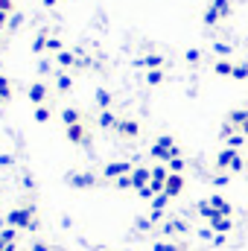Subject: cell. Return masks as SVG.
I'll use <instances>...</instances> for the list:
<instances>
[{
    "mask_svg": "<svg viewBox=\"0 0 248 251\" xmlns=\"http://www.w3.org/2000/svg\"><path fill=\"white\" fill-rule=\"evenodd\" d=\"M32 216H35V204H24V207H15V210L6 213V225L15 228V231H21V228L35 231L38 228V219H32Z\"/></svg>",
    "mask_w": 248,
    "mask_h": 251,
    "instance_id": "cell-1",
    "label": "cell"
},
{
    "mask_svg": "<svg viewBox=\"0 0 248 251\" xmlns=\"http://www.w3.org/2000/svg\"><path fill=\"white\" fill-rule=\"evenodd\" d=\"M216 170H228L231 176H237V173H243L248 170V161L237 152V149H219V155H216Z\"/></svg>",
    "mask_w": 248,
    "mask_h": 251,
    "instance_id": "cell-2",
    "label": "cell"
},
{
    "mask_svg": "<svg viewBox=\"0 0 248 251\" xmlns=\"http://www.w3.org/2000/svg\"><path fill=\"white\" fill-rule=\"evenodd\" d=\"M99 178H102V176L85 170V173H70V176H67V184H70L73 190H94L97 184H99Z\"/></svg>",
    "mask_w": 248,
    "mask_h": 251,
    "instance_id": "cell-3",
    "label": "cell"
},
{
    "mask_svg": "<svg viewBox=\"0 0 248 251\" xmlns=\"http://www.w3.org/2000/svg\"><path fill=\"white\" fill-rule=\"evenodd\" d=\"M131 170H134V164H131V161H111V164H105V167H102V173H99V176H102L105 181H117L120 176H131Z\"/></svg>",
    "mask_w": 248,
    "mask_h": 251,
    "instance_id": "cell-4",
    "label": "cell"
},
{
    "mask_svg": "<svg viewBox=\"0 0 248 251\" xmlns=\"http://www.w3.org/2000/svg\"><path fill=\"white\" fill-rule=\"evenodd\" d=\"M64 137H67L70 143H76V146H91V131H88L85 123L67 126V128H64Z\"/></svg>",
    "mask_w": 248,
    "mask_h": 251,
    "instance_id": "cell-5",
    "label": "cell"
},
{
    "mask_svg": "<svg viewBox=\"0 0 248 251\" xmlns=\"http://www.w3.org/2000/svg\"><path fill=\"white\" fill-rule=\"evenodd\" d=\"M26 97H29V102H32V105H47L50 88H47L44 82H32V85L26 88Z\"/></svg>",
    "mask_w": 248,
    "mask_h": 251,
    "instance_id": "cell-6",
    "label": "cell"
},
{
    "mask_svg": "<svg viewBox=\"0 0 248 251\" xmlns=\"http://www.w3.org/2000/svg\"><path fill=\"white\" fill-rule=\"evenodd\" d=\"M120 137H125V140H134L137 134H140V123L134 120V117H120V123H117V128H114Z\"/></svg>",
    "mask_w": 248,
    "mask_h": 251,
    "instance_id": "cell-7",
    "label": "cell"
},
{
    "mask_svg": "<svg viewBox=\"0 0 248 251\" xmlns=\"http://www.w3.org/2000/svg\"><path fill=\"white\" fill-rule=\"evenodd\" d=\"M184 176H178V173H170V178L164 181V193L170 196V199H175V196H181L184 193Z\"/></svg>",
    "mask_w": 248,
    "mask_h": 251,
    "instance_id": "cell-8",
    "label": "cell"
},
{
    "mask_svg": "<svg viewBox=\"0 0 248 251\" xmlns=\"http://www.w3.org/2000/svg\"><path fill=\"white\" fill-rule=\"evenodd\" d=\"M149 181H152V167H134L131 170V187L134 190L146 187Z\"/></svg>",
    "mask_w": 248,
    "mask_h": 251,
    "instance_id": "cell-9",
    "label": "cell"
},
{
    "mask_svg": "<svg viewBox=\"0 0 248 251\" xmlns=\"http://www.w3.org/2000/svg\"><path fill=\"white\" fill-rule=\"evenodd\" d=\"M207 201L213 204V210H216L219 216H231V213H234V207H231V201H228L225 196H219V193H213V196H210Z\"/></svg>",
    "mask_w": 248,
    "mask_h": 251,
    "instance_id": "cell-10",
    "label": "cell"
},
{
    "mask_svg": "<svg viewBox=\"0 0 248 251\" xmlns=\"http://www.w3.org/2000/svg\"><path fill=\"white\" fill-rule=\"evenodd\" d=\"M161 234H167V237H175V234H187V222H184V219H167V222L161 225Z\"/></svg>",
    "mask_w": 248,
    "mask_h": 251,
    "instance_id": "cell-11",
    "label": "cell"
},
{
    "mask_svg": "<svg viewBox=\"0 0 248 251\" xmlns=\"http://www.w3.org/2000/svg\"><path fill=\"white\" fill-rule=\"evenodd\" d=\"M164 64H167V59H164L161 53H149V56L137 59V67H146V70H161Z\"/></svg>",
    "mask_w": 248,
    "mask_h": 251,
    "instance_id": "cell-12",
    "label": "cell"
},
{
    "mask_svg": "<svg viewBox=\"0 0 248 251\" xmlns=\"http://www.w3.org/2000/svg\"><path fill=\"white\" fill-rule=\"evenodd\" d=\"M210 228H213V234H231L234 231V222H231V216H213L210 219Z\"/></svg>",
    "mask_w": 248,
    "mask_h": 251,
    "instance_id": "cell-13",
    "label": "cell"
},
{
    "mask_svg": "<svg viewBox=\"0 0 248 251\" xmlns=\"http://www.w3.org/2000/svg\"><path fill=\"white\" fill-rule=\"evenodd\" d=\"M56 64H59V70H70V67H76L79 62V53H73V50H62L59 56H53Z\"/></svg>",
    "mask_w": 248,
    "mask_h": 251,
    "instance_id": "cell-14",
    "label": "cell"
},
{
    "mask_svg": "<svg viewBox=\"0 0 248 251\" xmlns=\"http://www.w3.org/2000/svg\"><path fill=\"white\" fill-rule=\"evenodd\" d=\"M47 41H50V29H38L35 38H32V53H35V56L47 53Z\"/></svg>",
    "mask_w": 248,
    "mask_h": 251,
    "instance_id": "cell-15",
    "label": "cell"
},
{
    "mask_svg": "<svg viewBox=\"0 0 248 251\" xmlns=\"http://www.w3.org/2000/svg\"><path fill=\"white\" fill-rule=\"evenodd\" d=\"M94 100H97V105H99V111H108V108L114 105V94H111V91H105V88H97V94H94Z\"/></svg>",
    "mask_w": 248,
    "mask_h": 251,
    "instance_id": "cell-16",
    "label": "cell"
},
{
    "mask_svg": "<svg viewBox=\"0 0 248 251\" xmlns=\"http://www.w3.org/2000/svg\"><path fill=\"white\" fill-rule=\"evenodd\" d=\"M62 123H64V128L67 126H76V123H85V117H82V111L79 108H62Z\"/></svg>",
    "mask_w": 248,
    "mask_h": 251,
    "instance_id": "cell-17",
    "label": "cell"
},
{
    "mask_svg": "<svg viewBox=\"0 0 248 251\" xmlns=\"http://www.w3.org/2000/svg\"><path fill=\"white\" fill-rule=\"evenodd\" d=\"M228 123L234 126L237 131H243V126L248 123V108H234V111L228 114Z\"/></svg>",
    "mask_w": 248,
    "mask_h": 251,
    "instance_id": "cell-18",
    "label": "cell"
},
{
    "mask_svg": "<svg viewBox=\"0 0 248 251\" xmlns=\"http://www.w3.org/2000/svg\"><path fill=\"white\" fill-rule=\"evenodd\" d=\"M117 123H120V117L108 108V111H99V117H97V126L99 128H117Z\"/></svg>",
    "mask_w": 248,
    "mask_h": 251,
    "instance_id": "cell-19",
    "label": "cell"
},
{
    "mask_svg": "<svg viewBox=\"0 0 248 251\" xmlns=\"http://www.w3.org/2000/svg\"><path fill=\"white\" fill-rule=\"evenodd\" d=\"M56 88H59V94H67L73 88V76L67 70H56Z\"/></svg>",
    "mask_w": 248,
    "mask_h": 251,
    "instance_id": "cell-20",
    "label": "cell"
},
{
    "mask_svg": "<svg viewBox=\"0 0 248 251\" xmlns=\"http://www.w3.org/2000/svg\"><path fill=\"white\" fill-rule=\"evenodd\" d=\"M213 73L222 76V79H231V73H234V62H231V59H219V62L213 64Z\"/></svg>",
    "mask_w": 248,
    "mask_h": 251,
    "instance_id": "cell-21",
    "label": "cell"
},
{
    "mask_svg": "<svg viewBox=\"0 0 248 251\" xmlns=\"http://www.w3.org/2000/svg\"><path fill=\"white\" fill-rule=\"evenodd\" d=\"M12 100V79L6 73H0V105Z\"/></svg>",
    "mask_w": 248,
    "mask_h": 251,
    "instance_id": "cell-22",
    "label": "cell"
},
{
    "mask_svg": "<svg viewBox=\"0 0 248 251\" xmlns=\"http://www.w3.org/2000/svg\"><path fill=\"white\" fill-rule=\"evenodd\" d=\"M231 6H234V0H210V9H216L222 21L231 15Z\"/></svg>",
    "mask_w": 248,
    "mask_h": 251,
    "instance_id": "cell-23",
    "label": "cell"
},
{
    "mask_svg": "<svg viewBox=\"0 0 248 251\" xmlns=\"http://www.w3.org/2000/svg\"><path fill=\"white\" fill-rule=\"evenodd\" d=\"M164 82H167L164 67H161V70H146V85H164Z\"/></svg>",
    "mask_w": 248,
    "mask_h": 251,
    "instance_id": "cell-24",
    "label": "cell"
},
{
    "mask_svg": "<svg viewBox=\"0 0 248 251\" xmlns=\"http://www.w3.org/2000/svg\"><path fill=\"white\" fill-rule=\"evenodd\" d=\"M196 210H198V216H204V219H207V222H210V219H213V216H219V213H216V210H213V204H210V201H207V199H204V201H198V204H196Z\"/></svg>",
    "mask_w": 248,
    "mask_h": 251,
    "instance_id": "cell-25",
    "label": "cell"
},
{
    "mask_svg": "<svg viewBox=\"0 0 248 251\" xmlns=\"http://www.w3.org/2000/svg\"><path fill=\"white\" fill-rule=\"evenodd\" d=\"M12 243H18V231L15 228H0V246H12Z\"/></svg>",
    "mask_w": 248,
    "mask_h": 251,
    "instance_id": "cell-26",
    "label": "cell"
},
{
    "mask_svg": "<svg viewBox=\"0 0 248 251\" xmlns=\"http://www.w3.org/2000/svg\"><path fill=\"white\" fill-rule=\"evenodd\" d=\"M246 134H243V131H234V134H231V137H228V140H225V143H228V149H237V152H240V149H243V146H246Z\"/></svg>",
    "mask_w": 248,
    "mask_h": 251,
    "instance_id": "cell-27",
    "label": "cell"
},
{
    "mask_svg": "<svg viewBox=\"0 0 248 251\" xmlns=\"http://www.w3.org/2000/svg\"><path fill=\"white\" fill-rule=\"evenodd\" d=\"M231 79L246 82L248 79V62H234V73H231Z\"/></svg>",
    "mask_w": 248,
    "mask_h": 251,
    "instance_id": "cell-28",
    "label": "cell"
},
{
    "mask_svg": "<svg viewBox=\"0 0 248 251\" xmlns=\"http://www.w3.org/2000/svg\"><path fill=\"white\" fill-rule=\"evenodd\" d=\"M219 21H222V18H219V12L207 6V9H204V15H201V24H204V26H216Z\"/></svg>",
    "mask_w": 248,
    "mask_h": 251,
    "instance_id": "cell-29",
    "label": "cell"
},
{
    "mask_svg": "<svg viewBox=\"0 0 248 251\" xmlns=\"http://www.w3.org/2000/svg\"><path fill=\"white\" fill-rule=\"evenodd\" d=\"M50 120H53L50 105H35V123H50Z\"/></svg>",
    "mask_w": 248,
    "mask_h": 251,
    "instance_id": "cell-30",
    "label": "cell"
},
{
    "mask_svg": "<svg viewBox=\"0 0 248 251\" xmlns=\"http://www.w3.org/2000/svg\"><path fill=\"white\" fill-rule=\"evenodd\" d=\"M167 178H170V170H167V164H155V167H152V181H161V184H164Z\"/></svg>",
    "mask_w": 248,
    "mask_h": 251,
    "instance_id": "cell-31",
    "label": "cell"
},
{
    "mask_svg": "<svg viewBox=\"0 0 248 251\" xmlns=\"http://www.w3.org/2000/svg\"><path fill=\"white\" fill-rule=\"evenodd\" d=\"M184 167H187L184 155H181V158H173V161H167V170H170V173H178V176H184Z\"/></svg>",
    "mask_w": 248,
    "mask_h": 251,
    "instance_id": "cell-32",
    "label": "cell"
},
{
    "mask_svg": "<svg viewBox=\"0 0 248 251\" xmlns=\"http://www.w3.org/2000/svg\"><path fill=\"white\" fill-rule=\"evenodd\" d=\"M24 21H26V18H24V12H12V15H9V32L21 29V26H24Z\"/></svg>",
    "mask_w": 248,
    "mask_h": 251,
    "instance_id": "cell-33",
    "label": "cell"
},
{
    "mask_svg": "<svg viewBox=\"0 0 248 251\" xmlns=\"http://www.w3.org/2000/svg\"><path fill=\"white\" fill-rule=\"evenodd\" d=\"M167 204H170V196H167V193H158V196L152 199V210H167Z\"/></svg>",
    "mask_w": 248,
    "mask_h": 251,
    "instance_id": "cell-34",
    "label": "cell"
},
{
    "mask_svg": "<svg viewBox=\"0 0 248 251\" xmlns=\"http://www.w3.org/2000/svg\"><path fill=\"white\" fill-rule=\"evenodd\" d=\"M62 50H64L62 38H56V35H50V41H47V53H53V56H59Z\"/></svg>",
    "mask_w": 248,
    "mask_h": 251,
    "instance_id": "cell-35",
    "label": "cell"
},
{
    "mask_svg": "<svg viewBox=\"0 0 248 251\" xmlns=\"http://www.w3.org/2000/svg\"><path fill=\"white\" fill-rule=\"evenodd\" d=\"M184 62L187 64H198L201 62V50H198V47H190V50L184 53Z\"/></svg>",
    "mask_w": 248,
    "mask_h": 251,
    "instance_id": "cell-36",
    "label": "cell"
},
{
    "mask_svg": "<svg viewBox=\"0 0 248 251\" xmlns=\"http://www.w3.org/2000/svg\"><path fill=\"white\" fill-rule=\"evenodd\" d=\"M155 143H158V146H164V149H175V146H178V143H175V137H173V134H161V137H158V140H155Z\"/></svg>",
    "mask_w": 248,
    "mask_h": 251,
    "instance_id": "cell-37",
    "label": "cell"
},
{
    "mask_svg": "<svg viewBox=\"0 0 248 251\" xmlns=\"http://www.w3.org/2000/svg\"><path fill=\"white\" fill-rule=\"evenodd\" d=\"M114 184V190H134L131 187V176H120L117 181H111Z\"/></svg>",
    "mask_w": 248,
    "mask_h": 251,
    "instance_id": "cell-38",
    "label": "cell"
},
{
    "mask_svg": "<svg viewBox=\"0 0 248 251\" xmlns=\"http://www.w3.org/2000/svg\"><path fill=\"white\" fill-rule=\"evenodd\" d=\"M213 53H216L219 59H228V56H231V47L222 44V41H216V44H213Z\"/></svg>",
    "mask_w": 248,
    "mask_h": 251,
    "instance_id": "cell-39",
    "label": "cell"
},
{
    "mask_svg": "<svg viewBox=\"0 0 248 251\" xmlns=\"http://www.w3.org/2000/svg\"><path fill=\"white\" fill-rule=\"evenodd\" d=\"M0 12H3V15H12V12H18L15 0H0Z\"/></svg>",
    "mask_w": 248,
    "mask_h": 251,
    "instance_id": "cell-40",
    "label": "cell"
},
{
    "mask_svg": "<svg viewBox=\"0 0 248 251\" xmlns=\"http://www.w3.org/2000/svg\"><path fill=\"white\" fill-rule=\"evenodd\" d=\"M152 251H181V249H178V246H173V243H164V240H161V243H155V246H152Z\"/></svg>",
    "mask_w": 248,
    "mask_h": 251,
    "instance_id": "cell-41",
    "label": "cell"
},
{
    "mask_svg": "<svg viewBox=\"0 0 248 251\" xmlns=\"http://www.w3.org/2000/svg\"><path fill=\"white\" fill-rule=\"evenodd\" d=\"M234 131H237V128H234L231 123H222V128H219V137H222V140H228V137H231Z\"/></svg>",
    "mask_w": 248,
    "mask_h": 251,
    "instance_id": "cell-42",
    "label": "cell"
},
{
    "mask_svg": "<svg viewBox=\"0 0 248 251\" xmlns=\"http://www.w3.org/2000/svg\"><path fill=\"white\" fill-rule=\"evenodd\" d=\"M137 231H152V219L149 216H140L137 219Z\"/></svg>",
    "mask_w": 248,
    "mask_h": 251,
    "instance_id": "cell-43",
    "label": "cell"
},
{
    "mask_svg": "<svg viewBox=\"0 0 248 251\" xmlns=\"http://www.w3.org/2000/svg\"><path fill=\"white\" fill-rule=\"evenodd\" d=\"M213 237H216V234H213V228H210V225L198 231V240H207V243H213Z\"/></svg>",
    "mask_w": 248,
    "mask_h": 251,
    "instance_id": "cell-44",
    "label": "cell"
},
{
    "mask_svg": "<svg viewBox=\"0 0 248 251\" xmlns=\"http://www.w3.org/2000/svg\"><path fill=\"white\" fill-rule=\"evenodd\" d=\"M29 251H53V249H50L47 243H41V240H35V243L29 246Z\"/></svg>",
    "mask_w": 248,
    "mask_h": 251,
    "instance_id": "cell-45",
    "label": "cell"
},
{
    "mask_svg": "<svg viewBox=\"0 0 248 251\" xmlns=\"http://www.w3.org/2000/svg\"><path fill=\"white\" fill-rule=\"evenodd\" d=\"M228 181H231V176H225V173H222V176H216V178H213V184H216V187H225V184H228Z\"/></svg>",
    "mask_w": 248,
    "mask_h": 251,
    "instance_id": "cell-46",
    "label": "cell"
},
{
    "mask_svg": "<svg viewBox=\"0 0 248 251\" xmlns=\"http://www.w3.org/2000/svg\"><path fill=\"white\" fill-rule=\"evenodd\" d=\"M149 219H152V225L161 222V219H164V210H152V207H149Z\"/></svg>",
    "mask_w": 248,
    "mask_h": 251,
    "instance_id": "cell-47",
    "label": "cell"
},
{
    "mask_svg": "<svg viewBox=\"0 0 248 251\" xmlns=\"http://www.w3.org/2000/svg\"><path fill=\"white\" fill-rule=\"evenodd\" d=\"M12 164H15V158L6 155V152H0V167H12Z\"/></svg>",
    "mask_w": 248,
    "mask_h": 251,
    "instance_id": "cell-48",
    "label": "cell"
},
{
    "mask_svg": "<svg viewBox=\"0 0 248 251\" xmlns=\"http://www.w3.org/2000/svg\"><path fill=\"white\" fill-rule=\"evenodd\" d=\"M50 67H53L50 59H41V62H38V73H50Z\"/></svg>",
    "mask_w": 248,
    "mask_h": 251,
    "instance_id": "cell-49",
    "label": "cell"
},
{
    "mask_svg": "<svg viewBox=\"0 0 248 251\" xmlns=\"http://www.w3.org/2000/svg\"><path fill=\"white\" fill-rule=\"evenodd\" d=\"M3 29H9V15L0 12V32H3Z\"/></svg>",
    "mask_w": 248,
    "mask_h": 251,
    "instance_id": "cell-50",
    "label": "cell"
},
{
    "mask_svg": "<svg viewBox=\"0 0 248 251\" xmlns=\"http://www.w3.org/2000/svg\"><path fill=\"white\" fill-rule=\"evenodd\" d=\"M24 187H26V190H35V181H32V176H24Z\"/></svg>",
    "mask_w": 248,
    "mask_h": 251,
    "instance_id": "cell-51",
    "label": "cell"
},
{
    "mask_svg": "<svg viewBox=\"0 0 248 251\" xmlns=\"http://www.w3.org/2000/svg\"><path fill=\"white\" fill-rule=\"evenodd\" d=\"M41 3H44L47 9H53V6H59V0H41Z\"/></svg>",
    "mask_w": 248,
    "mask_h": 251,
    "instance_id": "cell-52",
    "label": "cell"
},
{
    "mask_svg": "<svg viewBox=\"0 0 248 251\" xmlns=\"http://www.w3.org/2000/svg\"><path fill=\"white\" fill-rule=\"evenodd\" d=\"M0 251H18V243H12V246H3Z\"/></svg>",
    "mask_w": 248,
    "mask_h": 251,
    "instance_id": "cell-53",
    "label": "cell"
}]
</instances>
